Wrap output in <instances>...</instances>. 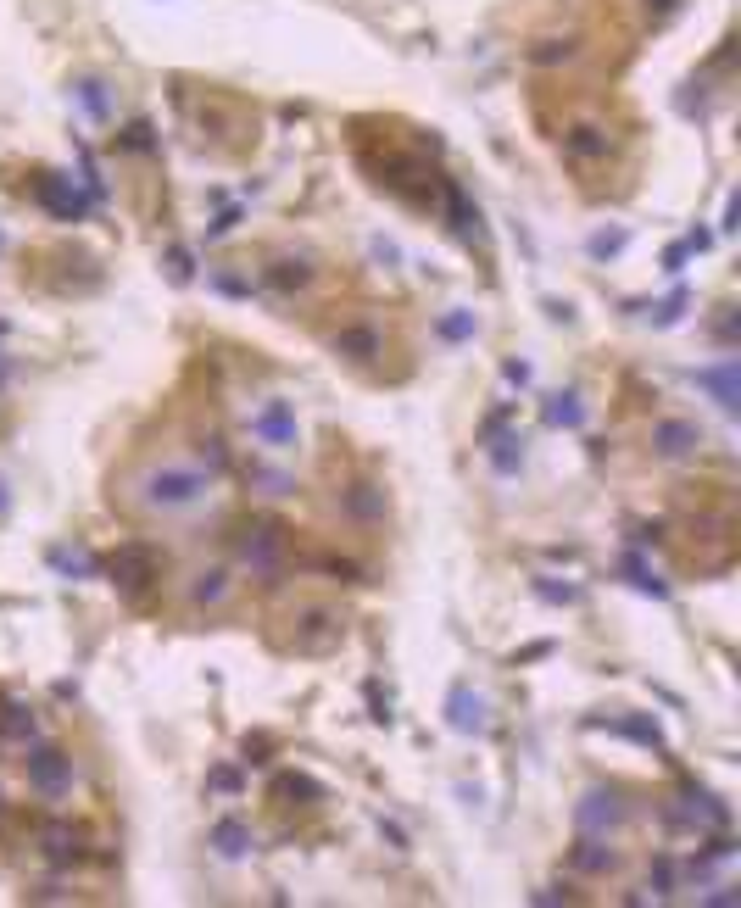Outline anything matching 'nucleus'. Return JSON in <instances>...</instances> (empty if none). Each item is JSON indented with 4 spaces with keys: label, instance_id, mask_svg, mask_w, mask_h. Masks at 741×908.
Instances as JSON below:
<instances>
[{
    "label": "nucleus",
    "instance_id": "nucleus-26",
    "mask_svg": "<svg viewBox=\"0 0 741 908\" xmlns=\"http://www.w3.org/2000/svg\"><path fill=\"white\" fill-rule=\"evenodd\" d=\"M251 485H262V496H290L296 480L290 474H273V468H251Z\"/></svg>",
    "mask_w": 741,
    "mask_h": 908
},
{
    "label": "nucleus",
    "instance_id": "nucleus-21",
    "mask_svg": "<svg viewBox=\"0 0 741 908\" xmlns=\"http://www.w3.org/2000/svg\"><path fill=\"white\" fill-rule=\"evenodd\" d=\"M546 424H558V429H580V424H585L580 396H574V390H558V396L546 402Z\"/></svg>",
    "mask_w": 741,
    "mask_h": 908
},
{
    "label": "nucleus",
    "instance_id": "nucleus-42",
    "mask_svg": "<svg viewBox=\"0 0 741 908\" xmlns=\"http://www.w3.org/2000/svg\"><path fill=\"white\" fill-rule=\"evenodd\" d=\"M0 814H6V797H0Z\"/></svg>",
    "mask_w": 741,
    "mask_h": 908
},
{
    "label": "nucleus",
    "instance_id": "nucleus-6",
    "mask_svg": "<svg viewBox=\"0 0 741 908\" xmlns=\"http://www.w3.org/2000/svg\"><path fill=\"white\" fill-rule=\"evenodd\" d=\"M340 636H346V624H340L335 608H301L296 613V647L301 652H329V647H340Z\"/></svg>",
    "mask_w": 741,
    "mask_h": 908
},
{
    "label": "nucleus",
    "instance_id": "nucleus-19",
    "mask_svg": "<svg viewBox=\"0 0 741 908\" xmlns=\"http://www.w3.org/2000/svg\"><path fill=\"white\" fill-rule=\"evenodd\" d=\"M563 156H574V162H597V156H608V134L602 129H569L563 134Z\"/></svg>",
    "mask_w": 741,
    "mask_h": 908
},
{
    "label": "nucleus",
    "instance_id": "nucleus-30",
    "mask_svg": "<svg viewBox=\"0 0 741 908\" xmlns=\"http://www.w3.org/2000/svg\"><path fill=\"white\" fill-rule=\"evenodd\" d=\"M123 145H129V151H151V123H129V129H123Z\"/></svg>",
    "mask_w": 741,
    "mask_h": 908
},
{
    "label": "nucleus",
    "instance_id": "nucleus-34",
    "mask_svg": "<svg viewBox=\"0 0 741 908\" xmlns=\"http://www.w3.org/2000/svg\"><path fill=\"white\" fill-rule=\"evenodd\" d=\"M379 836H385V842L396 847V853H402V847H407V831H402V825H396V819H379Z\"/></svg>",
    "mask_w": 741,
    "mask_h": 908
},
{
    "label": "nucleus",
    "instance_id": "nucleus-2",
    "mask_svg": "<svg viewBox=\"0 0 741 908\" xmlns=\"http://www.w3.org/2000/svg\"><path fill=\"white\" fill-rule=\"evenodd\" d=\"M23 769H28V786H34L45 803H56V797L73 792V758H67L62 747H51V741H28Z\"/></svg>",
    "mask_w": 741,
    "mask_h": 908
},
{
    "label": "nucleus",
    "instance_id": "nucleus-20",
    "mask_svg": "<svg viewBox=\"0 0 741 908\" xmlns=\"http://www.w3.org/2000/svg\"><path fill=\"white\" fill-rule=\"evenodd\" d=\"M480 441H491V463L502 468V474H513V468L524 463V435H502V429H491V435H480Z\"/></svg>",
    "mask_w": 741,
    "mask_h": 908
},
{
    "label": "nucleus",
    "instance_id": "nucleus-25",
    "mask_svg": "<svg viewBox=\"0 0 741 908\" xmlns=\"http://www.w3.org/2000/svg\"><path fill=\"white\" fill-rule=\"evenodd\" d=\"M78 101H84V112H90V117L112 112V106H106V84H101V78H78Z\"/></svg>",
    "mask_w": 741,
    "mask_h": 908
},
{
    "label": "nucleus",
    "instance_id": "nucleus-18",
    "mask_svg": "<svg viewBox=\"0 0 741 908\" xmlns=\"http://www.w3.org/2000/svg\"><path fill=\"white\" fill-rule=\"evenodd\" d=\"M346 513L357 524L385 519V491H379V485H351V491H346Z\"/></svg>",
    "mask_w": 741,
    "mask_h": 908
},
{
    "label": "nucleus",
    "instance_id": "nucleus-12",
    "mask_svg": "<svg viewBox=\"0 0 741 908\" xmlns=\"http://www.w3.org/2000/svg\"><path fill=\"white\" fill-rule=\"evenodd\" d=\"M329 346H335L340 357H351V363H374L379 351H385V340H379V329H368V324H346V329L329 335Z\"/></svg>",
    "mask_w": 741,
    "mask_h": 908
},
{
    "label": "nucleus",
    "instance_id": "nucleus-10",
    "mask_svg": "<svg viewBox=\"0 0 741 908\" xmlns=\"http://www.w3.org/2000/svg\"><path fill=\"white\" fill-rule=\"evenodd\" d=\"M702 446V429L686 424V418H663L658 429H652V452L669 457V463H680V457H691Z\"/></svg>",
    "mask_w": 741,
    "mask_h": 908
},
{
    "label": "nucleus",
    "instance_id": "nucleus-7",
    "mask_svg": "<svg viewBox=\"0 0 741 908\" xmlns=\"http://www.w3.org/2000/svg\"><path fill=\"white\" fill-rule=\"evenodd\" d=\"M574 825H580V836H608L624 825V803L619 792H585L580 808H574Z\"/></svg>",
    "mask_w": 741,
    "mask_h": 908
},
{
    "label": "nucleus",
    "instance_id": "nucleus-41",
    "mask_svg": "<svg viewBox=\"0 0 741 908\" xmlns=\"http://www.w3.org/2000/svg\"><path fill=\"white\" fill-rule=\"evenodd\" d=\"M0 385H6V363H0Z\"/></svg>",
    "mask_w": 741,
    "mask_h": 908
},
{
    "label": "nucleus",
    "instance_id": "nucleus-14",
    "mask_svg": "<svg viewBox=\"0 0 741 908\" xmlns=\"http://www.w3.org/2000/svg\"><path fill=\"white\" fill-rule=\"evenodd\" d=\"M569 864L580 875H608L613 864H619V853L608 847V836H580V842H574V853H569Z\"/></svg>",
    "mask_w": 741,
    "mask_h": 908
},
{
    "label": "nucleus",
    "instance_id": "nucleus-36",
    "mask_svg": "<svg viewBox=\"0 0 741 908\" xmlns=\"http://www.w3.org/2000/svg\"><path fill=\"white\" fill-rule=\"evenodd\" d=\"M641 6H647V17H652V23H663V17H675V6H680V0H641Z\"/></svg>",
    "mask_w": 741,
    "mask_h": 908
},
{
    "label": "nucleus",
    "instance_id": "nucleus-16",
    "mask_svg": "<svg viewBox=\"0 0 741 908\" xmlns=\"http://www.w3.org/2000/svg\"><path fill=\"white\" fill-rule=\"evenodd\" d=\"M441 207H446V218H452V229L463 234V240H480V212L468 207V195L457 190V184H441Z\"/></svg>",
    "mask_w": 741,
    "mask_h": 908
},
{
    "label": "nucleus",
    "instance_id": "nucleus-3",
    "mask_svg": "<svg viewBox=\"0 0 741 908\" xmlns=\"http://www.w3.org/2000/svg\"><path fill=\"white\" fill-rule=\"evenodd\" d=\"M106 574H112L117 597H145L156 585V574H162V563H156V552L145 541H123L112 552V563H106Z\"/></svg>",
    "mask_w": 741,
    "mask_h": 908
},
{
    "label": "nucleus",
    "instance_id": "nucleus-31",
    "mask_svg": "<svg viewBox=\"0 0 741 908\" xmlns=\"http://www.w3.org/2000/svg\"><path fill=\"white\" fill-rule=\"evenodd\" d=\"M207 786H212V792H240V769H229V764H223V769H212V775H207Z\"/></svg>",
    "mask_w": 741,
    "mask_h": 908
},
{
    "label": "nucleus",
    "instance_id": "nucleus-17",
    "mask_svg": "<svg viewBox=\"0 0 741 908\" xmlns=\"http://www.w3.org/2000/svg\"><path fill=\"white\" fill-rule=\"evenodd\" d=\"M212 847H218V858H246L251 847H257V836H251L240 819H218V825H212Z\"/></svg>",
    "mask_w": 741,
    "mask_h": 908
},
{
    "label": "nucleus",
    "instance_id": "nucleus-28",
    "mask_svg": "<svg viewBox=\"0 0 741 908\" xmlns=\"http://www.w3.org/2000/svg\"><path fill=\"white\" fill-rule=\"evenodd\" d=\"M279 797H324V786L307 775H279Z\"/></svg>",
    "mask_w": 741,
    "mask_h": 908
},
{
    "label": "nucleus",
    "instance_id": "nucleus-23",
    "mask_svg": "<svg viewBox=\"0 0 741 908\" xmlns=\"http://www.w3.org/2000/svg\"><path fill=\"white\" fill-rule=\"evenodd\" d=\"M624 580L636 585V591H647V597H658V602H663V597H669V585H663V580H658V574H652V569H647V563H641V558H636V552H624Z\"/></svg>",
    "mask_w": 741,
    "mask_h": 908
},
{
    "label": "nucleus",
    "instance_id": "nucleus-15",
    "mask_svg": "<svg viewBox=\"0 0 741 908\" xmlns=\"http://www.w3.org/2000/svg\"><path fill=\"white\" fill-rule=\"evenodd\" d=\"M229 591H234V580H229V569H223V563H212V569H201L190 580V602H195V608H223V602H229Z\"/></svg>",
    "mask_w": 741,
    "mask_h": 908
},
{
    "label": "nucleus",
    "instance_id": "nucleus-33",
    "mask_svg": "<svg viewBox=\"0 0 741 908\" xmlns=\"http://www.w3.org/2000/svg\"><path fill=\"white\" fill-rule=\"evenodd\" d=\"M680 312H686V290H675V296H669V301L658 307V324H675Z\"/></svg>",
    "mask_w": 741,
    "mask_h": 908
},
{
    "label": "nucleus",
    "instance_id": "nucleus-35",
    "mask_svg": "<svg viewBox=\"0 0 741 908\" xmlns=\"http://www.w3.org/2000/svg\"><path fill=\"white\" fill-rule=\"evenodd\" d=\"M619 246H624V234H597V240H591V257H613Z\"/></svg>",
    "mask_w": 741,
    "mask_h": 908
},
{
    "label": "nucleus",
    "instance_id": "nucleus-37",
    "mask_svg": "<svg viewBox=\"0 0 741 908\" xmlns=\"http://www.w3.org/2000/svg\"><path fill=\"white\" fill-rule=\"evenodd\" d=\"M441 329H446V335H452V340H463L468 329H474V318H468V312H457V318H446Z\"/></svg>",
    "mask_w": 741,
    "mask_h": 908
},
{
    "label": "nucleus",
    "instance_id": "nucleus-24",
    "mask_svg": "<svg viewBox=\"0 0 741 908\" xmlns=\"http://www.w3.org/2000/svg\"><path fill=\"white\" fill-rule=\"evenodd\" d=\"M268 285L273 290H307L312 285V268L301 257L296 262H273V268H268Z\"/></svg>",
    "mask_w": 741,
    "mask_h": 908
},
{
    "label": "nucleus",
    "instance_id": "nucleus-22",
    "mask_svg": "<svg viewBox=\"0 0 741 908\" xmlns=\"http://www.w3.org/2000/svg\"><path fill=\"white\" fill-rule=\"evenodd\" d=\"M0 736H12V741H39V719H34V708L12 702V708H6V719H0Z\"/></svg>",
    "mask_w": 741,
    "mask_h": 908
},
{
    "label": "nucleus",
    "instance_id": "nucleus-1",
    "mask_svg": "<svg viewBox=\"0 0 741 908\" xmlns=\"http://www.w3.org/2000/svg\"><path fill=\"white\" fill-rule=\"evenodd\" d=\"M218 480H212L201 463H184V457H162V463L140 468L134 474V507L151 513V519H184L195 507H207Z\"/></svg>",
    "mask_w": 741,
    "mask_h": 908
},
{
    "label": "nucleus",
    "instance_id": "nucleus-4",
    "mask_svg": "<svg viewBox=\"0 0 741 908\" xmlns=\"http://www.w3.org/2000/svg\"><path fill=\"white\" fill-rule=\"evenodd\" d=\"M234 552H240V563L257 574H279V563H285V530L273 519H257L246 524V530L234 535Z\"/></svg>",
    "mask_w": 741,
    "mask_h": 908
},
{
    "label": "nucleus",
    "instance_id": "nucleus-38",
    "mask_svg": "<svg viewBox=\"0 0 741 908\" xmlns=\"http://www.w3.org/2000/svg\"><path fill=\"white\" fill-rule=\"evenodd\" d=\"M168 268L173 279H190V251H168Z\"/></svg>",
    "mask_w": 741,
    "mask_h": 908
},
{
    "label": "nucleus",
    "instance_id": "nucleus-13",
    "mask_svg": "<svg viewBox=\"0 0 741 908\" xmlns=\"http://www.w3.org/2000/svg\"><path fill=\"white\" fill-rule=\"evenodd\" d=\"M446 725H452L457 736H480L485 730V702L468 686H452V697H446Z\"/></svg>",
    "mask_w": 741,
    "mask_h": 908
},
{
    "label": "nucleus",
    "instance_id": "nucleus-40",
    "mask_svg": "<svg viewBox=\"0 0 741 908\" xmlns=\"http://www.w3.org/2000/svg\"><path fill=\"white\" fill-rule=\"evenodd\" d=\"M0 519H6V485H0Z\"/></svg>",
    "mask_w": 741,
    "mask_h": 908
},
{
    "label": "nucleus",
    "instance_id": "nucleus-32",
    "mask_svg": "<svg viewBox=\"0 0 741 908\" xmlns=\"http://www.w3.org/2000/svg\"><path fill=\"white\" fill-rule=\"evenodd\" d=\"M691 251H697L691 240H680V246H669V251H663V273H680V268H686V257H691Z\"/></svg>",
    "mask_w": 741,
    "mask_h": 908
},
{
    "label": "nucleus",
    "instance_id": "nucleus-29",
    "mask_svg": "<svg viewBox=\"0 0 741 908\" xmlns=\"http://www.w3.org/2000/svg\"><path fill=\"white\" fill-rule=\"evenodd\" d=\"M669 892H675V864L658 858V864H652V897H669Z\"/></svg>",
    "mask_w": 741,
    "mask_h": 908
},
{
    "label": "nucleus",
    "instance_id": "nucleus-27",
    "mask_svg": "<svg viewBox=\"0 0 741 908\" xmlns=\"http://www.w3.org/2000/svg\"><path fill=\"white\" fill-rule=\"evenodd\" d=\"M51 563H56L62 574H95V558H90V552H67V546H56Z\"/></svg>",
    "mask_w": 741,
    "mask_h": 908
},
{
    "label": "nucleus",
    "instance_id": "nucleus-9",
    "mask_svg": "<svg viewBox=\"0 0 741 908\" xmlns=\"http://www.w3.org/2000/svg\"><path fill=\"white\" fill-rule=\"evenodd\" d=\"M39 853H45V864L67 870V864L84 858V836H78L73 825H62V819H51V825H39Z\"/></svg>",
    "mask_w": 741,
    "mask_h": 908
},
{
    "label": "nucleus",
    "instance_id": "nucleus-39",
    "mask_svg": "<svg viewBox=\"0 0 741 908\" xmlns=\"http://www.w3.org/2000/svg\"><path fill=\"white\" fill-rule=\"evenodd\" d=\"M502 379H507V385H530V368H524V363H507Z\"/></svg>",
    "mask_w": 741,
    "mask_h": 908
},
{
    "label": "nucleus",
    "instance_id": "nucleus-5",
    "mask_svg": "<svg viewBox=\"0 0 741 908\" xmlns=\"http://www.w3.org/2000/svg\"><path fill=\"white\" fill-rule=\"evenodd\" d=\"M34 195H39V207H51L62 223H78L84 212L95 207L90 190H78V184L62 179V173H39V179H34Z\"/></svg>",
    "mask_w": 741,
    "mask_h": 908
},
{
    "label": "nucleus",
    "instance_id": "nucleus-8",
    "mask_svg": "<svg viewBox=\"0 0 741 908\" xmlns=\"http://www.w3.org/2000/svg\"><path fill=\"white\" fill-rule=\"evenodd\" d=\"M251 435H257L268 452H290L296 446V413H290V402H268L262 413H251Z\"/></svg>",
    "mask_w": 741,
    "mask_h": 908
},
{
    "label": "nucleus",
    "instance_id": "nucleus-43",
    "mask_svg": "<svg viewBox=\"0 0 741 908\" xmlns=\"http://www.w3.org/2000/svg\"><path fill=\"white\" fill-rule=\"evenodd\" d=\"M0 246H6V234H0Z\"/></svg>",
    "mask_w": 741,
    "mask_h": 908
},
{
    "label": "nucleus",
    "instance_id": "nucleus-11",
    "mask_svg": "<svg viewBox=\"0 0 741 908\" xmlns=\"http://www.w3.org/2000/svg\"><path fill=\"white\" fill-rule=\"evenodd\" d=\"M697 385L714 390V402L725 407V413H736V407H741V368H736V357H725L719 368H697Z\"/></svg>",
    "mask_w": 741,
    "mask_h": 908
}]
</instances>
